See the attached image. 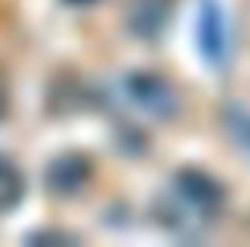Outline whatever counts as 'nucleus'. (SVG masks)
Masks as SVG:
<instances>
[{"label":"nucleus","mask_w":250,"mask_h":247,"mask_svg":"<svg viewBox=\"0 0 250 247\" xmlns=\"http://www.w3.org/2000/svg\"><path fill=\"white\" fill-rule=\"evenodd\" d=\"M23 175L15 163H9L6 157H0V212H9L21 204L23 198Z\"/></svg>","instance_id":"nucleus-5"},{"label":"nucleus","mask_w":250,"mask_h":247,"mask_svg":"<svg viewBox=\"0 0 250 247\" xmlns=\"http://www.w3.org/2000/svg\"><path fill=\"white\" fill-rule=\"evenodd\" d=\"M125 90H128L131 102H137L151 117H172L178 108L175 90L154 73H131L125 79Z\"/></svg>","instance_id":"nucleus-2"},{"label":"nucleus","mask_w":250,"mask_h":247,"mask_svg":"<svg viewBox=\"0 0 250 247\" xmlns=\"http://www.w3.org/2000/svg\"><path fill=\"white\" fill-rule=\"evenodd\" d=\"M230 131L239 137V143L242 145H248L250 148V114H245V111H230Z\"/></svg>","instance_id":"nucleus-6"},{"label":"nucleus","mask_w":250,"mask_h":247,"mask_svg":"<svg viewBox=\"0 0 250 247\" xmlns=\"http://www.w3.org/2000/svg\"><path fill=\"white\" fill-rule=\"evenodd\" d=\"M224 192L209 175L187 169L175 178L169 195L160 204L163 221L169 227H204L221 209Z\"/></svg>","instance_id":"nucleus-1"},{"label":"nucleus","mask_w":250,"mask_h":247,"mask_svg":"<svg viewBox=\"0 0 250 247\" xmlns=\"http://www.w3.org/2000/svg\"><path fill=\"white\" fill-rule=\"evenodd\" d=\"M87 175H90L87 163H84L82 157H76V154H67V157H59V160L50 166L47 184H50L53 192L70 195V192H76L79 186L87 181Z\"/></svg>","instance_id":"nucleus-4"},{"label":"nucleus","mask_w":250,"mask_h":247,"mask_svg":"<svg viewBox=\"0 0 250 247\" xmlns=\"http://www.w3.org/2000/svg\"><path fill=\"white\" fill-rule=\"evenodd\" d=\"M198 44L204 59L218 67L227 56V32H224V15L215 0H201V18H198Z\"/></svg>","instance_id":"nucleus-3"}]
</instances>
